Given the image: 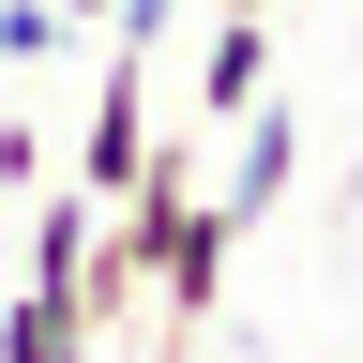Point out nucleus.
Instances as JSON below:
<instances>
[{
    "mask_svg": "<svg viewBox=\"0 0 363 363\" xmlns=\"http://www.w3.org/2000/svg\"><path fill=\"white\" fill-rule=\"evenodd\" d=\"M45 45H61V16L45 0H0V61H45Z\"/></svg>",
    "mask_w": 363,
    "mask_h": 363,
    "instance_id": "obj_6",
    "label": "nucleus"
},
{
    "mask_svg": "<svg viewBox=\"0 0 363 363\" xmlns=\"http://www.w3.org/2000/svg\"><path fill=\"white\" fill-rule=\"evenodd\" d=\"M45 16H61V30H106V16H121V0H45Z\"/></svg>",
    "mask_w": 363,
    "mask_h": 363,
    "instance_id": "obj_7",
    "label": "nucleus"
},
{
    "mask_svg": "<svg viewBox=\"0 0 363 363\" xmlns=\"http://www.w3.org/2000/svg\"><path fill=\"white\" fill-rule=\"evenodd\" d=\"M136 167H152V45H106V91H91V121H76L61 182H76L91 212H121V197H136Z\"/></svg>",
    "mask_w": 363,
    "mask_h": 363,
    "instance_id": "obj_1",
    "label": "nucleus"
},
{
    "mask_svg": "<svg viewBox=\"0 0 363 363\" xmlns=\"http://www.w3.org/2000/svg\"><path fill=\"white\" fill-rule=\"evenodd\" d=\"M0 363H106V348H91L76 288H16V303H0Z\"/></svg>",
    "mask_w": 363,
    "mask_h": 363,
    "instance_id": "obj_4",
    "label": "nucleus"
},
{
    "mask_svg": "<svg viewBox=\"0 0 363 363\" xmlns=\"http://www.w3.org/2000/svg\"><path fill=\"white\" fill-rule=\"evenodd\" d=\"M212 16H272V0H212Z\"/></svg>",
    "mask_w": 363,
    "mask_h": 363,
    "instance_id": "obj_8",
    "label": "nucleus"
},
{
    "mask_svg": "<svg viewBox=\"0 0 363 363\" xmlns=\"http://www.w3.org/2000/svg\"><path fill=\"white\" fill-rule=\"evenodd\" d=\"M272 91V16H212L197 30V121H242Z\"/></svg>",
    "mask_w": 363,
    "mask_h": 363,
    "instance_id": "obj_3",
    "label": "nucleus"
},
{
    "mask_svg": "<svg viewBox=\"0 0 363 363\" xmlns=\"http://www.w3.org/2000/svg\"><path fill=\"white\" fill-rule=\"evenodd\" d=\"M91 227H106V212H91L76 182H61V197L30 212V288H76V257H91Z\"/></svg>",
    "mask_w": 363,
    "mask_h": 363,
    "instance_id": "obj_5",
    "label": "nucleus"
},
{
    "mask_svg": "<svg viewBox=\"0 0 363 363\" xmlns=\"http://www.w3.org/2000/svg\"><path fill=\"white\" fill-rule=\"evenodd\" d=\"M288 182H303V121H288V106L257 91V106H242V136H227V182H197V197H212L227 227H257L272 197H288Z\"/></svg>",
    "mask_w": 363,
    "mask_h": 363,
    "instance_id": "obj_2",
    "label": "nucleus"
}]
</instances>
